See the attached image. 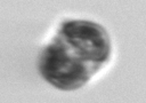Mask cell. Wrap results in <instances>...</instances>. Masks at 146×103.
<instances>
[{
  "mask_svg": "<svg viewBox=\"0 0 146 103\" xmlns=\"http://www.w3.org/2000/svg\"><path fill=\"white\" fill-rule=\"evenodd\" d=\"M39 69L44 80L65 90L83 86L97 71L96 68L74 55L58 38L43 50Z\"/></svg>",
  "mask_w": 146,
  "mask_h": 103,
  "instance_id": "1",
  "label": "cell"
},
{
  "mask_svg": "<svg viewBox=\"0 0 146 103\" xmlns=\"http://www.w3.org/2000/svg\"><path fill=\"white\" fill-rule=\"evenodd\" d=\"M57 38L79 58L97 70L111 54L110 38L97 23L68 19L62 23Z\"/></svg>",
  "mask_w": 146,
  "mask_h": 103,
  "instance_id": "2",
  "label": "cell"
}]
</instances>
